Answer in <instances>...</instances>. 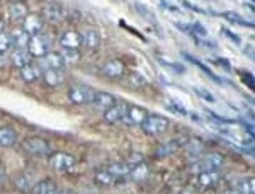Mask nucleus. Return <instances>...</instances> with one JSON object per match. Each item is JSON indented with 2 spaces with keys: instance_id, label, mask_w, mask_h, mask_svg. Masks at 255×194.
<instances>
[{
  "instance_id": "nucleus-33",
  "label": "nucleus",
  "mask_w": 255,
  "mask_h": 194,
  "mask_svg": "<svg viewBox=\"0 0 255 194\" xmlns=\"http://www.w3.org/2000/svg\"><path fill=\"white\" fill-rule=\"evenodd\" d=\"M61 58H63L65 65H68V63L73 65L80 60V51L79 49H65V51L61 53Z\"/></svg>"
},
{
  "instance_id": "nucleus-4",
  "label": "nucleus",
  "mask_w": 255,
  "mask_h": 194,
  "mask_svg": "<svg viewBox=\"0 0 255 194\" xmlns=\"http://www.w3.org/2000/svg\"><path fill=\"white\" fill-rule=\"evenodd\" d=\"M94 89H90L89 85H82V84H77L73 85L72 89L68 90V101L72 104H90L94 99Z\"/></svg>"
},
{
  "instance_id": "nucleus-17",
  "label": "nucleus",
  "mask_w": 255,
  "mask_h": 194,
  "mask_svg": "<svg viewBox=\"0 0 255 194\" xmlns=\"http://www.w3.org/2000/svg\"><path fill=\"white\" fill-rule=\"evenodd\" d=\"M41 67L44 70L48 68H63L65 63H63V58H61V53H55V51H48L46 55L41 58Z\"/></svg>"
},
{
  "instance_id": "nucleus-7",
  "label": "nucleus",
  "mask_w": 255,
  "mask_h": 194,
  "mask_svg": "<svg viewBox=\"0 0 255 194\" xmlns=\"http://www.w3.org/2000/svg\"><path fill=\"white\" fill-rule=\"evenodd\" d=\"M49 165H51L53 171L56 172H65L68 169H72L75 165V159L70 154H63V152H56L49 157Z\"/></svg>"
},
{
  "instance_id": "nucleus-11",
  "label": "nucleus",
  "mask_w": 255,
  "mask_h": 194,
  "mask_svg": "<svg viewBox=\"0 0 255 194\" xmlns=\"http://www.w3.org/2000/svg\"><path fill=\"white\" fill-rule=\"evenodd\" d=\"M43 82L48 85V87H60L63 85L65 82V72L63 68H48V70H43Z\"/></svg>"
},
{
  "instance_id": "nucleus-28",
  "label": "nucleus",
  "mask_w": 255,
  "mask_h": 194,
  "mask_svg": "<svg viewBox=\"0 0 255 194\" xmlns=\"http://www.w3.org/2000/svg\"><path fill=\"white\" fill-rule=\"evenodd\" d=\"M108 171L113 174L116 179H119V177H126L128 174H129V165L128 164H111L109 167H106Z\"/></svg>"
},
{
  "instance_id": "nucleus-35",
  "label": "nucleus",
  "mask_w": 255,
  "mask_h": 194,
  "mask_svg": "<svg viewBox=\"0 0 255 194\" xmlns=\"http://www.w3.org/2000/svg\"><path fill=\"white\" fill-rule=\"evenodd\" d=\"M223 17H225V19H228L230 22H237V24H240V26H252V24L247 22L245 19H242L240 15L235 14V12H225Z\"/></svg>"
},
{
  "instance_id": "nucleus-22",
  "label": "nucleus",
  "mask_w": 255,
  "mask_h": 194,
  "mask_svg": "<svg viewBox=\"0 0 255 194\" xmlns=\"http://www.w3.org/2000/svg\"><path fill=\"white\" fill-rule=\"evenodd\" d=\"M131 181L134 183H139V181H145L148 177V165L145 162H138L136 165L129 169V174H128Z\"/></svg>"
},
{
  "instance_id": "nucleus-24",
  "label": "nucleus",
  "mask_w": 255,
  "mask_h": 194,
  "mask_svg": "<svg viewBox=\"0 0 255 194\" xmlns=\"http://www.w3.org/2000/svg\"><path fill=\"white\" fill-rule=\"evenodd\" d=\"M10 36V39H12V46L14 48H27V44H29V39H31V36L27 34L24 29H15Z\"/></svg>"
},
{
  "instance_id": "nucleus-27",
  "label": "nucleus",
  "mask_w": 255,
  "mask_h": 194,
  "mask_svg": "<svg viewBox=\"0 0 255 194\" xmlns=\"http://www.w3.org/2000/svg\"><path fill=\"white\" fill-rule=\"evenodd\" d=\"M14 183L20 189V191H24V193H29L31 189H32V177L29 174H19V176H15Z\"/></svg>"
},
{
  "instance_id": "nucleus-16",
  "label": "nucleus",
  "mask_w": 255,
  "mask_h": 194,
  "mask_svg": "<svg viewBox=\"0 0 255 194\" xmlns=\"http://www.w3.org/2000/svg\"><path fill=\"white\" fill-rule=\"evenodd\" d=\"M116 102V97L109 92H96L94 94V99H92V104L96 109H101V111H106L108 107H111Z\"/></svg>"
},
{
  "instance_id": "nucleus-26",
  "label": "nucleus",
  "mask_w": 255,
  "mask_h": 194,
  "mask_svg": "<svg viewBox=\"0 0 255 194\" xmlns=\"http://www.w3.org/2000/svg\"><path fill=\"white\" fill-rule=\"evenodd\" d=\"M203 148H204V143L201 142L199 138H192V140H189V142H186L184 150H186L187 157H197L203 152Z\"/></svg>"
},
{
  "instance_id": "nucleus-10",
  "label": "nucleus",
  "mask_w": 255,
  "mask_h": 194,
  "mask_svg": "<svg viewBox=\"0 0 255 194\" xmlns=\"http://www.w3.org/2000/svg\"><path fill=\"white\" fill-rule=\"evenodd\" d=\"M63 15H65V10H63V7H61L60 3L49 2V3H46V5L43 7V15H41V19L46 20V22L56 24V22H60V20L63 19Z\"/></svg>"
},
{
  "instance_id": "nucleus-8",
  "label": "nucleus",
  "mask_w": 255,
  "mask_h": 194,
  "mask_svg": "<svg viewBox=\"0 0 255 194\" xmlns=\"http://www.w3.org/2000/svg\"><path fill=\"white\" fill-rule=\"evenodd\" d=\"M148 116V111L145 107L141 106H128L126 109V114L125 118L121 119L125 125H129V126H139L143 121H145V118Z\"/></svg>"
},
{
  "instance_id": "nucleus-13",
  "label": "nucleus",
  "mask_w": 255,
  "mask_h": 194,
  "mask_svg": "<svg viewBox=\"0 0 255 194\" xmlns=\"http://www.w3.org/2000/svg\"><path fill=\"white\" fill-rule=\"evenodd\" d=\"M22 29L29 36L41 34V31H43V19H41V15H36V14L27 15V17L22 20Z\"/></svg>"
},
{
  "instance_id": "nucleus-34",
  "label": "nucleus",
  "mask_w": 255,
  "mask_h": 194,
  "mask_svg": "<svg viewBox=\"0 0 255 194\" xmlns=\"http://www.w3.org/2000/svg\"><path fill=\"white\" fill-rule=\"evenodd\" d=\"M184 56H186V58H187L189 61H192V63H194V65H197V67H199L201 70H203V72H204V73H208V75H209V77H211V78H213V80L220 82V78H218V77L215 75V73H213V72H211V70H209V68L206 67V65H203V63H201V61H197V60H194V58H192V56H191V55H187V53H184Z\"/></svg>"
},
{
  "instance_id": "nucleus-3",
  "label": "nucleus",
  "mask_w": 255,
  "mask_h": 194,
  "mask_svg": "<svg viewBox=\"0 0 255 194\" xmlns=\"http://www.w3.org/2000/svg\"><path fill=\"white\" fill-rule=\"evenodd\" d=\"M20 148L22 152L29 155H46L51 152V147L46 140L38 138V136H29V138H24L22 143H20Z\"/></svg>"
},
{
  "instance_id": "nucleus-31",
  "label": "nucleus",
  "mask_w": 255,
  "mask_h": 194,
  "mask_svg": "<svg viewBox=\"0 0 255 194\" xmlns=\"http://www.w3.org/2000/svg\"><path fill=\"white\" fill-rule=\"evenodd\" d=\"M182 143L179 142V140H172V142H168L165 143V145H162L157 150V157H165V155H170V154H174V152L179 148Z\"/></svg>"
},
{
  "instance_id": "nucleus-39",
  "label": "nucleus",
  "mask_w": 255,
  "mask_h": 194,
  "mask_svg": "<svg viewBox=\"0 0 255 194\" xmlns=\"http://www.w3.org/2000/svg\"><path fill=\"white\" fill-rule=\"evenodd\" d=\"M3 29H5V20L0 19V34H2V32H3Z\"/></svg>"
},
{
  "instance_id": "nucleus-12",
  "label": "nucleus",
  "mask_w": 255,
  "mask_h": 194,
  "mask_svg": "<svg viewBox=\"0 0 255 194\" xmlns=\"http://www.w3.org/2000/svg\"><path fill=\"white\" fill-rule=\"evenodd\" d=\"M60 44L65 49H79L82 46V38L79 31L68 29L60 36Z\"/></svg>"
},
{
  "instance_id": "nucleus-20",
  "label": "nucleus",
  "mask_w": 255,
  "mask_h": 194,
  "mask_svg": "<svg viewBox=\"0 0 255 194\" xmlns=\"http://www.w3.org/2000/svg\"><path fill=\"white\" fill-rule=\"evenodd\" d=\"M31 194H58V186L53 183L51 179L39 181V183L32 186Z\"/></svg>"
},
{
  "instance_id": "nucleus-40",
  "label": "nucleus",
  "mask_w": 255,
  "mask_h": 194,
  "mask_svg": "<svg viewBox=\"0 0 255 194\" xmlns=\"http://www.w3.org/2000/svg\"><path fill=\"white\" fill-rule=\"evenodd\" d=\"M58 194H77V193H73V191H63V193H58Z\"/></svg>"
},
{
  "instance_id": "nucleus-15",
  "label": "nucleus",
  "mask_w": 255,
  "mask_h": 194,
  "mask_svg": "<svg viewBox=\"0 0 255 194\" xmlns=\"http://www.w3.org/2000/svg\"><path fill=\"white\" fill-rule=\"evenodd\" d=\"M19 70H20V77H22V80L27 82V84H32V82L39 80L41 75H43V70H41V67L39 65H34V63H27Z\"/></svg>"
},
{
  "instance_id": "nucleus-36",
  "label": "nucleus",
  "mask_w": 255,
  "mask_h": 194,
  "mask_svg": "<svg viewBox=\"0 0 255 194\" xmlns=\"http://www.w3.org/2000/svg\"><path fill=\"white\" fill-rule=\"evenodd\" d=\"M194 92L197 94V96H201V99H204V101H208V102H215L216 101V99L213 97L211 92H208V90H204L201 87H194Z\"/></svg>"
},
{
  "instance_id": "nucleus-23",
  "label": "nucleus",
  "mask_w": 255,
  "mask_h": 194,
  "mask_svg": "<svg viewBox=\"0 0 255 194\" xmlns=\"http://www.w3.org/2000/svg\"><path fill=\"white\" fill-rule=\"evenodd\" d=\"M220 181H221V176L218 171L201 172L199 174V184L203 186V188H215Z\"/></svg>"
},
{
  "instance_id": "nucleus-18",
  "label": "nucleus",
  "mask_w": 255,
  "mask_h": 194,
  "mask_svg": "<svg viewBox=\"0 0 255 194\" xmlns=\"http://www.w3.org/2000/svg\"><path fill=\"white\" fill-rule=\"evenodd\" d=\"M82 38V44H84L85 48H97L99 44H101V32L97 29H94V27H89V29H85L84 32L80 34Z\"/></svg>"
},
{
  "instance_id": "nucleus-2",
  "label": "nucleus",
  "mask_w": 255,
  "mask_h": 194,
  "mask_svg": "<svg viewBox=\"0 0 255 194\" xmlns=\"http://www.w3.org/2000/svg\"><path fill=\"white\" fill-rule=\"evenodd\" d=\"M223 164V157L221 154H208L203 159L196 160L194 164L191 165V172L194 174H201V172H209V171H218Z\"/></svg>"
},
{
  "instance_id": "nucleus-1",
  "label": "nucleus",
  "mask_w": 255,
  "mask_h": 194,
  "mask_svg": "<svg viewBox=\"0 0 255 194\" xmlns=\"http://www.w3.org/2000/svg\"><path fill=\"white\" fill-rule=\"evenodd\" d=\"M170 121L165 116H160V114H148L145 118V121L141 123V130L150 136H158L162 133H165L168 130Z\"/></svg>"
},
{
  "instance_id": "nucleus-21",
  "label": "nucleus",
  "mask_w": 255,
  "mask_h": 194,
  "mask_svg": "<svg viewBox=\"0 0 255 194\" xmlns=\"http://www.w3.org/2000/svg\"><path fill=\"white\" fill-rule=\"evenodd\" d=\"M17 142V133L15 130H12L9 126L0 128V147L2 148H9Z\"/></svg>"
},
{
  "instance_id": "nucleus-25",
  "label": "nucleus",
  "mask_w": 255,
  "mask_h": 194,
  "mask_svg": "<svg viewBox=\"0 0 255 194\" xmlns=\"http://www.w3.org/2000/svg\"><path fill=\"white\" fill-rule=\"evenodd\" d=\"M237 194H254L255 193V181L254 177H244L235 186Z\"/></svg>"
},
{
  "instance_id": "nucleus-38",
  "label": "nucleus",
  "mask_w": 255,
  "mask_h": 194,
  "mask_svg": "<svg viewBox=\"0 0 255 194\" xmlns=\"http://www.w3.org/2000/svg\"><path fill=\"white\" fill-rule=\"evenodd\" d=\"M3 179H5V169L0 164V188H2V184H3Z\"/></svg>"
},
{
  "instance_id": "nucleus-30",
  "label": "nucleus",
  "mask_w": 255,
  "mask_h": 194,
  "mask_svg": "<svg viewBox=\"0 0 255 194\" xmlns=\"http://www.w3.org/2000/svg\"><path fill=\"white\" fill-rule=\"evenodd\" d=\"M96 183L101 184V186H111L116 183V177H114L108 169H102V171H99L96 174Z\"/></svg>"
},
{
  "instance_id": "nucleus-29",
  "label": "nucleus",
  "mask_w": 255,
  "mask_h": 194,
  "mask_svg": "<svg viewBox=\"0 0 255 194\" xmlns=\"http://www.w3.org/2000/svg\"><path fill=\"white\" fill-rule=\"evenodd\" d=\"M126 85L129 89H143L146 85V80L139 73H129L126 77Z\"/></svg>"
},
{
  "instance_id": "nucleus-6",
  "label": "nucleus",
  "mask_w": 255,
  "mask_h": 194,
  "mask_svg": "<svg viewBox=\"0 0 255 194\" xmlns=\"http://www.w3.org/2000/svg\"><path fill=\"white\" fill-rule=\"evenodd\" d=\"M101 73L104 77L111 78V80H118V78L125 77L126 67H125V63H123L121 60L113 58V60L106 61V63L102 65V67H101Z\"/></svg>"
},
{
  "instance_id": "nucleus-9",
  "label": "nucleus",
  "mask_w": 255,
  "mask_h": 194,
  "mask_svg": "<svg viewBox=\"0 0 255 194\" xmlns=\"http://www.w3.org/2000/svg\"><path fill=\"white\" fill-rule=\"evenodd\" d=\"M126 109H128V104L123 101H116L113 106L108 107L104 111V121L109 123V125H116V123L121 121L126 114Z\"/></svg>"
},
{
  "instance_id": "nucleus-32",
  "label": "nucleus",
  "mask_w": 255,
  "mask_h": 194,
  "mask_svg": "<svg viewBox=\"0 0 255 194\" xmlns=\"http://www.w3.org/2000/svg\"><path fill=\"white\" fill-rule=\"evenodd\" d=\"M12 39H10V36L7 34V32H2L0 34V56H5V55H9V53L12 51Z\"/></svg>"
},
{
  "instance_id": "nucleus-5",
  "label": "nucleus",
  "mask_w": 255,
  "mask_h": 194,
  "mask_svg": "<svg viewBox=\"0 0 255 194\" xmlns=\"http://www.w3.org/2000/svg\"><path fill=\"white\" fill-rule=\"evenodd\" d=\"M27 51H29V55L34 56V58H43L49 51V38L44 34L31 36L29 44H27Z\"/></svg>"
},
{
  "instance_id": "nucleus-37",
  "label": "nucleus",
  "mask_w": 255,
  "mask_h": 194,
  "mask_svg": "<svg viewBox=\"0 0 255 194\" xmlns=\"http://www.w3.org/2000/svg\"><path fill=\"white\" fill-rule=\"evenodd\" d=\"M192 31H194L196 32V34H201V36H204V34H206V29H204V27L203 26H201V24L199 22H196V24H192Z\"/></svg>"
},
{
  "instance_id": "nucleus-14",
  "label": "nucleus",
  "mask_w": 255,
  "mask_h": 194,
  "mask_svg": "<svg viewBox=\"0 0 255 194\" xmlns=\"http://www.w3.org/2000/svg\"><path fill=\"white\" fill-rule=\"evenodd\" d=\"M9 15L14 22H22V20L29 15V9H27V5L24 2L15 0V2H12L9 5Z\"/></svg>"
},
{
  "instance_id": "nucleus-19",
  "label": "nucleus",
  "mask_w": 255,
  "mask_h": 194,
  "mask_svg": "<svg viewBox=\"0 0 255 194\" xmlns=\"http://www.w3.org/2000/svg\"><path fill=\"white\" fill-rule=\"evenodd\" d=\"M31 58H32V56L29 55L27 48H15L14 51L10 53L12 65H14V67H17V68H22L24 65L31 63Z\"/></svg>"
}]
</instances>
